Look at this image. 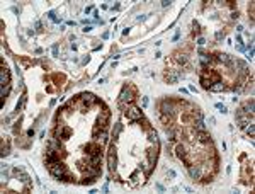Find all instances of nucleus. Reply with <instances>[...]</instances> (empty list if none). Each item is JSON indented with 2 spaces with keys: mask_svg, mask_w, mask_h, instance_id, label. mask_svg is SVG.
<instances>
[{
  "mask_svg": "<svg viewBox=\"0 0 255 194\" xmlns=\"http://www.w3.org/2000/svg\"><path fill=\"white\" fill-rule=\"evenodd\" d=\"M48 170H49V174H51L56 181H61L63 179V175H65L66 172H68V168H66V165L61 162V160H56V162H53L51 165H48Z\"/></svg>",
  "mask_w": 255,
  "mask_h": 194,
  "instance_id": "f257e3e1",
  "label": "nucleus"
},
{
  "mask_svg": "<svg viewBox=\"0 0 255 194\" xmlns=\"http://www.w3.org/2000/svg\"><path fill=\"white\" fill-rule=\"evenodd\" d=\"M124 116L128 117L129 121L136 123L138 119H141V117H143V114H141V109L136 107V106H134V102H133V104H128V107L124 109Z\"/></svg>",
  "mask_w": 255,
  "mask_h": 194,
  "instance_id": "f03ea898",
  "label": "nucleus"
},
{
  "mask_svg": "<svg viewBox=\"0 0 255 194\" xmlns=\"http://www.w3.org/2000/svg\"><path fill=\"white\" fill-rule=\"evenodd\" d=\"M199 61H201V66H203V68H209L211 65H214L213 55L211 53H204L203 49H199Z\"/></svg>",
  "mask_w": 255,
  "mask_h": 194,
  "instance_id": "7ed1b4c3",
  "label": "nucleus"
},
{
  "mask_svg": "<svg viewBox=\"0 0 255 194\" xmlns=\"http://www.w3.org/2000/svg\"><path fill=\"white\" fill-rule=\"evenodd\" d=\"M100 147H102V145H99V143L97 141H90V143H87L85 145V148H83V150H85V155L87 157H92V155H99L100 151Z\"/></svg>",
  "mask_w": 255,
  "mask_h": 194,
  "instance_id": "20e7f679",
  "label": "nucleus"
},
{
  "mask_svg": "<svg viewBox=\"0 0 255 194\" xmlns=\"http://www.w3.org/2000/svg\"><path fill=\"white\" fill-rule=\"evenodd\" d=\"M158 148H160V145H158V141H155V145L146 150V158H148V162L153 164V165H155L156 158H158Z\"/></svg>",
  "mask_w": 255,
  "mask_h": 194,
  "instance_id": "39448f33",
  "label": "nucleus"
},
{
  "mask_svg": "<svg viewBox=\"0 0 255 194\" xmlns=\"http://www.w3.org/2000/svg\"><path fill=\"white\" fill-rule=\"evenodd\" d=\"M80 97H82V100L90 107V106H94V104H100L102 100H99V97H95L94 94H90V92H83V94H80Z\"/></svg>",
  "mask_w": 255,
  "mask_h": 194,
  "instance_id": "423d86ee",
  "label": "nucleus"
},
{
  "mask_svg": "<svg viewBox=\"0 0 255 194\" xmlns=\"http://www.w3.org/2000/svg\"><path fill=\"white\" fill-rule=\"evenodd\" d=\"M196 141H197L199 145H204V143L211 141V134H209L208 131H197V133H196Z\"/></svg>",
  "mask_w": 255,
  "mask_h": 194,
  "instance_id": "0eeeda50",
  "label": "nucleus"
},
{
  "mask_svg": "<svg viewBox=\"0 0 255 194\" xmlns=\"http://www.w3.org/2000/svg\"><path fill=\"white\" fill-rule=\"evenodd\" d=\"M107 165H109V170H111V174L116 172V168H117L116 153H107Z\"/></svg>",
  "mask_w": 255,
  "mask_h": 194,
  "instance_id": "6e6552de",
  "label": "nucleus"
},
{
  "mask_svg": "<svg viewBox=\"0 0 255 194\" xmlns=\"http://www.w3.org/2000/svg\"><path fill=\"white\" fill-rule=\"evenodd\" d=\"M0 80H2V85H9L10 83V72L7 66H2V70H0Z\"/></svg>",
  "mask_w": 255,
  "mask_h": 194,
  "instance_id": "1a4fd4ad",
  "label": "nucleus"
},
{
  "mask_svg": "<svg viewBox=\"0 0 255 194\" xmlns=\"http://www.w3.org/2000/svg\"><path fill=\"white\" fill-rule=\"evenodd\" d=\"M186 155H187V147L184 143H177V145H175V157H177L179 160H182Z\"/></svg>",
  "mask_w": 255,
  "mask_h": 194,
  "instance_id": "9d476101",
  "label": "nucleus"
},
{
  "mask_svg": "<svg viewBox=\"0 0 255 194\" xmlns=\"http://www.w3.org/2000/svg\"><path fill=\"white\" fill-rule=\"evenodd\" d=\"M173 60L177 61V63L187 65V61H189V58H187V55H186V53H182V51H175V53H173Z\"/></svg>",
  "mask_w": 255,
  "mask_h": 194,
  "instance_id": "9b49d317",
  "label": "nucleus"
},
{
  "mask_svg": "<svg viewBox=\"0 0 255 194\" xmlns=\"http://www.w3.org/2000/svg\"><path fill=\"white\" fill-rule=\"evenodd\" d=\"M87 162L94 167H100V162H102V153L99 155H92V157H87Z\"/></svg>",
  "mask_w": 255,
  "mask_h": 194,
  "instance_id": "f8f14e48",
  "label": "nucleus"
},
{
  "mask_svg": "<svg viewBox=\"0 0 255 194\" xmlns=\"http://www.w3.org/2000/svg\"><path fill=\"white\" fill-rule=\"evenodd\" d=\"M209 90L211 92H223V90H230V87L225 85L223 82H216V83H213V85L209 87Z\"/></svg>",
  "mask_w": 255,
  "mask_h": 194,
  "instance_id": "ddd939ff",
  "label": "nucleus"
},
{
  "mask_svg": "<svg viewBox=\"0 0 255 194\" xmlns=\"http://www.w3.org/2000/svg\"><path fill=\"white\" fill-rule=\"evenodd\" d=\"M107 138H109L107 131H100V133L97 134V138H95V141L99 143V145H104V143H107Z\"/></svg>",
  "mask_w": 255,
  "mask_h": 194,
  "instance_id": "4468645a",
  "label": "nucleus"
},
{
  "mask_svg": "<svg viewBox=\"0 0 255 194\" xmlns=\"http://www.w3.org/2000/svg\"><path fill=\"white\" fill-rule=\"evenodd\" d=\"M51 78H53V82L56 83V85H61V83L65 82V75L63 73H53Z\"/></svg>",
  "mask_w": 255,
  "mask_h": 194,
  "instance_id": "2eb2a0df",
  "label": "nucleus"
},
{
  "mask_svg": "<svg viewBox=\"0 0 255 194\" xmlns=\"http://www.w3.org/2000/svg\"><path fill=\"white\" fill-rule=\"evenodd\" d=\"M10 153V148H9V140H2V157H7Z\"/></svg>",
  "mask_w": 255,
  "mask_h": 194,
  "instance_id": "dca6fc26",
  "label": "nucleus"
},
{
  "mask_svg": "<svg viewBox=\"0 0 255 194\" xmlns=\"http://www.w3.org/2000/svg\"><path fill=\"white\" fill-rule=\"evenodd\" d=\"M146 134H148V140H150L151 143H155V141H158V138H156V131L153 128H150L146 131Z\"/></svg>",
  "mask_w": 255,
  "mask_h": 194,
  "instance_id": "f3484780",
  "label": "nucleus"
},
{
  "mask_svg": "<svg viewBox=\"0 0 255 194\" xmlns=\"http://www.w3.org/2000/svg\"><path fill=\"white\" fill-rule=\"evenodd\" d=\"M26 94H22L21 95V100L17 102V106H15V112H19V111H22V107H24V104H26Z\"/></svg>",
  "mask_w": 255,
  "mask_h": 194,
  "instance_id": "a211bd4d",
  "label": "nucleus"
},
{
  "mask_svg": "<svg viewBox=\"0 0 255 194\" xmlns=\"http://www.w3.org/2000/svg\"><path fill=\"white\" fill-rule=\"evenodd\" d=\"M95 181H97V179H94V177H87V175H83V177H82V181H80V184H83V185H90V184H94Z\"/></svg>",
  "mask_w": 255,
  "mask_h": 194,
  "instance_id": "6ab92c4d",
  "label": "nucleus"
},
{
  "mask_svg": "<svg viewBox=\"0 0 255 194\" xmlns=\"http://www.w3.org/2000/svg\"><path fill=\"white\" fill-rule=\"evenodd\" d=\"M243 129H245V133L248 134V136H253V131H255V126H253V123H250V124H247Z\"/></svg>",
  "mask_w": 255,
  "mask_h": 194,
  "instance_id": "aec40b11",
  "label": "nucleus"
},
{
  "mask_svg": "<svg viewBox=\"0 0 255 194\" xmlns=\"http://www.w3.org/2000/svg\"><path fill=\"white\" fill-rule=\"evenodd\" d=\"M201 85H203V89H206V90H209V87L213 85V82L209 80V78H201Z\"/></svg>",
  "mask_w": 255,
  "mask_h": 194,
  "instance_id": "412c9836",
  "label": "nucleus"
},
{
  "mask_svg": "<svg viewBox=\"0 0 255 194\" xmlns=\"http://www.w3.org/2000/svg\"><path fill=\"white\" fill-rule=\"evenodd\" d=\"M121 129H122V124H121V123H116V128H114L112 138H117V136H119V133H121Z\"/></svg>",
  "mask_w": 255,
  "mask_h": 194,
  "instance_id": "4be33fe9",
  "label": "nucleus"
},
{
  "mask_svg": "<svg viewBox=\"0 0 255 194\" xmlns=\"http://www.w3.org/2000/svg\"><path fill=\"white\" fill-rule=\"evenodd\" d=\"M192 27H194V29H192V34H199V32H201V29H199V24H197V21H194L192 22Z\"/></svg>",
  "mask_w": 255,
  "mask_h": 194,
  "instance_id": "5701e85b",
  "label": "nucleus"
},
{
  "mask_svg": "<svg viewBox=\"0 0 255 194\" xmlns=\"http://www.w3.org/2000/svg\"><path fill=\"white\" fill-rule=\"evenodd\" d=\"M216 107L220 109V112H223V114H226V112H228L226 106H225V104H221V102H218V104H216Z\"/></svg>",
  "mask_w": 255,
  "mask_h": 194,
  "instance_id": "b1692460",
  "label": "nucleus"
},
{
  "mask_svg": "<svg viewBox=\"0 0 255 194\" xmlns=\"http://www.w3.org/2000/svg\"><path fill=\"white\" fill-rule=\"evenodd\" d=\"M223 38H225V32H223V31H218V32H216V39H218V41H221Z\"/></svg>",
  "mask_w": 255,
  "mask_h": 194,
  "instance_id": "393cba45",
  "label": "nucleus"
},
{
  "mask_svg": "<svg viewBox=\"0 0 255 194\" xmlns=\"http://www.w3.org/2000/svg\"><path fill=\"white\" fill-rule=\"evenodd\" d=\"M36 31H38V32H43V24H41V22H36Z\"/></svg>",
  "mask_w": 255,
  "mask_h": 194,
  "instance_id": "a878e982",
  "label": "nucleus"
},
{
  "mask_svg": "<svg viewBox=\"0 0 255 194\" xmlns=\"http://www.w3.org/2000/svg\"><path fill=\"white\" fill-rule=\"evenodd\" d=\"M238 17H240V14H238V10H237V12H231V19H233V21H235V19H238Z\"/></svg>",
  "mask_w": 255,
  "mask_h": 194,
  "instance_id": "bb28decb",
  "label": "nucleus"
},
{
  "mask_svg": "<svg viewBox=\"0 0 255 194\" xmlns=\"http://www.w3.org/2000/svg\"><path fill=\"white\" fill-rule=\"evenodd\" d=\"M197 44H199V46H203V44H206V41H204V38H199V39H197Z\"/></svg>",
  "mask_w": 255,
  "mask_h": 194,
  "instance_id": "cd10ccee",
  "label": "nucleus"
},
{
  "mask_svg": "<svg viewBox=\"0 0 255 194\" xmlns=\"http://www.w3.org/2000/svg\"><path fill=\"white\" fill-rule=\"evenodd\" d=\"M53 55L58 56V44H55V46H53Z\"/></svg>",
  "mask_w": 255,
  "mask_h": 194,
  "instance_id": "c85d7f7f",
  "label": "nucleus"
},
{
  "mask_svg": "<svg viewBox=\"0 0 255 194\" xmlns=\"http://www.w3.org/2000/svg\"><path fill=\"white\" fill-rule=\"evenodd\" d=\"M167 175H169V177H172V179H173V177H175V172H173V170H167Z\"/></svg>",
  "mask_w": 255,
  "mask_h": 194,
  "instance_id": "c756f323",
  "label": "nucleus"
},
{
  "mask_svg": "<svg viewBox=\"0 0 255 194\" xmlns=\"http://www.w3.org/2000/svg\"><path fill=\"white\" fill-rule=\"evenodd\" d=\"M169 5H170L169 0H163V2H162V7H169Z\"/></svg>",
  "mask_w": 255,
  "mask_h": 194,
  "instance_id": "7c9ffc66",
  "label": "nucleus"
},
{
  "mask_svg": "<svg viewBox=\"0 0 255 194\" xmlns=\"http://www.w3.org/2000/svg\"><path fill=\"white\" fill-rule=\"evenodd\" d=\"M46 92H55V87H51V85H48V87H46Z\"/></svg>",
  "mask_w": 255,
  "mask_h": 194,
  "instance_id": "2f4dec72",
  "label": "nucleus"
},
{
  "mask_svg": "<svg viewBox=\"0 0 255 194\" xmlns=\"http://www.w3.org/2000/svg\"><path fill=\"white\" fill-rule=\"evenodd\" d=\"M90 31H92L90 26H85V27H83V32H90Z\"/></svg>",
  "mask_w": 255,
  "mask_h": 194,
  "instance_id": "473e14b6",
  "label": "nucleus"
},
{
  "mask_svg": "<svg viewBox=\"0 0 255 194\" xmlns=\"http://www.w3.org/2000/svg\"><path fill=\"white\" fill-rule=\"evenodd\" d=\"M143 106H145V107L148 106V97H143Z\"/></svg>",
  "mask_w": 255,
  "mask_h": 194,
  "instance_id": "72a5a7b5",
  "label": "nucleus"
},
{
  "mask_svg": "<svg viewBox=\"0 0 255 194\" xmlns=\"http://www.w3.org/2000/svg\"><path fill=\"white\" fill-rule=\"evenodd\" d=\"M156 189H158V191H165V187L162 184H156Z\"/></svg>",
  "mask_w": 255,
  "mask_h": 194,
  "instance_id": "f704fd0d",
  "label": "nucleus"
}]
</instances>
